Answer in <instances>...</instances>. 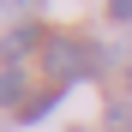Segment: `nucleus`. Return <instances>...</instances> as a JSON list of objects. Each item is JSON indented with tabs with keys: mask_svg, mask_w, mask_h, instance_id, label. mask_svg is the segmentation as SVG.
<instances>
[{
	"mask_svg": "<svg viewBox=\"0 0 132 132\" xmlns=\"http://www.w3.org/2000/svg\"><path fill=\"white\" fill-rule=\"evenodd\" d=\"M0 12H12V18H18V12H24V0H0ZM24 18H30V12H24Z\"/></svg>",
	"mask_w": 132,
	"mask_h": 132,
	"instance_id": "423d86ee",
	"label": "nucleus"
},
{
	"mask_svg": "<svg viewBox=\"0 0 132 132\" xmlns=\"http://www.w3.org/2000/svg\"><path fill=\"white\" fill-rule=\"evenodd\" d=\"M54 30L42 24V18H12L6 36H0V54H6L12 66H24V54H42V42H48Z\"/></svg>",
	"mask_w": 132,
	"mask_h": 132,
	"instance_id": "f257e3e1",
	"label": "nucleus"
},
{
	"mask_svg": "<svg viewBox=\"0 0 132 132\" xmlns=\"http://www.w3.org/2000/svg\"><path fill=\"white\" fill-rule=\"evenodd\" d=\"M108 132H132V108H126V102L108 108Z\"/></svg>",
	"mask_w": 132,
	"mask_h": 132,
	"instance_id": "20e7f679",
	"label": "nucleus"
},
{
	"mask_svg": "<svg viewBox=\"0 0 132 132\" xmlns=\"http://www.w3.org/2000/svg\"><path fill=\"white\" fill-rule=\"evenodd\" d=\"M108 18L114 24H132V0H108Z\"/></svg>",
	"mask_w": 132,
	"mask_h": 132,
	"instance_id": "39448f33",
	"label": "nucleus"
},
{
	"mask_svg": "<svg viewBox=\"0 0 132 132\" xmlns=\"http://www.w3.org/2000/svg\"><path fill=\"white\" fill-rule=\"evenodd\" d=\"M60 96H66V90H42V96H30L24 108H18V120H42V114H48V108H54Z\"/></svg>",
	"mask_w": 132,
	"mask_h": 132,
	"instance_id": "7ed1b4c3",
	"label": "nucleus"
},
{
	"mask_svg": "<svg viewBox=\"0 0 132 132\" xmlns=\"http://www.w3.org/2000/svg\"><path fill=\"white\" fill-rule=\"evenodd\" d=\"M24 90H30L24 66H6V72H0V108H24Z\"/></svg>",
	"mask_w": 132,
	"mask_h": 132,
	"instance_id": "f03ea898",
	"label": "nucleus"
},
{
	"mask_svg": "<svg viewBox=\"0 0 132 132\" xmlns=\"http://www.w3.org/2000/svg\"><path fill=\"white\" fill-rule=\"evenodd\" d=\"M126 84H132V72H126Z\"/></svg>",
	"mask_w": 132,
	"mask_h": 132,
	"instance_id": "0eeeda50",
	"label": "nucleus"
}]
</instances>
